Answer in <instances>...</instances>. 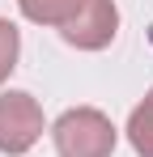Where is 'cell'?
<instances>
[{
    "label": "cell",
    "instance_id": "3",
    "mask_svg": "<svg viewBox=\"0 0 153 157\" xmlns=\"http://www.w3.org/2000/svg\"><path fill=\"white\" fill-rule=\"evenodd\" d=\"M60 34L76 51H102V47H111L115 34H119V9H115V0H85L73 21L60 26Z\"/></svg>",
    "mask_w": 153,
    "mask_h": 157
},
{
    "label": "cell",
    "instance_id": "4",
    "mask_svg": "<svg viewBox=\"0 0 153 157\" xmlns=\"http://www.w3.org/2000/svg\"><path fill=\"white\" fill-rule=\"evenodd\" d=\"M85 0H17V9L26 13V21H34V26H64V21H73L76 9H81Z\"/></svg>",
    "mask_w": 153,
    "mask_h": 157
},
{
    "label": "cell",
    "instance_id": "5",
    "mask_svg": "<svg viewBox=\"0 0 153 157\" xmlns=\"http://www.w3.org/2000/svg\"><path fill=\"white\" fill-rule=\"evenodd\" d=\"M128 140L140 157H153V89L145 94V102L128 115Z\"/></svg>",
    "mask_w": 153,
    "mask_h": 157
},
{
    "label": "cell",
    "instance_id": "6",
    "mask_svg": "<svg viewBox=\"0 0 153 157\" xmlns=\"http://www.w3.org/2000/svg\"><path fill=\"white\" fill-rule=\"evenodd\" d=\"M17 55H22V34L9 17H0V81L17 68Z\"/></svg>",
    "mask_w": 153,
    "mask_h": 157
},
{
    "label": "cell",
    "instance_id": "1",
    "mask_svg": "<svg viewBox=\"0 0 153 157\" xmlns=\"http://www.w3.org/2000/svg\"><path fill=\"white\" fill-rule=\"evenodd\" d=\"M51 140L60 157H111L119 132L94 106H73L51 123Z\"/></svg>",
    "mask_w": 153,
    "mask_h": 157
},
{
    "label": "cell",
    "instance_id": "2",
    "mask_svg": "<svg viewBox=\"0 0 153 157\" xmlns=\"http://www.w3.org/2000/svg\"><path fill=\"white\" fill-rule=\"evenodd\" d=\"M38 136H43V106L26 89H9L0 98V153H30Z\"/></svg>",
    "mask_w": 153,
    "mask_h": 157
}]
</instances>
